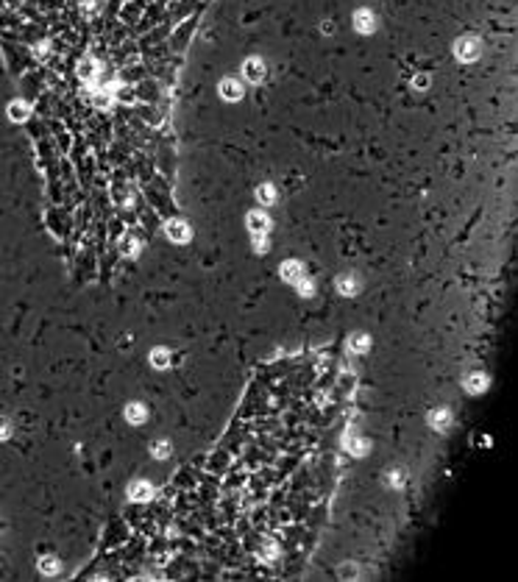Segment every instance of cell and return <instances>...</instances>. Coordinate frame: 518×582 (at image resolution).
I'll return each mask as SVG.
<instances>
[{
	"label": "cell",
	"mask_w": 518,
	"mask_h": 582,
	"mask_svg": "<svg viewBox=\"0 0 518 582\" xmlns=\"http://www.w3.org/2000/svg\"><path fill=\"white\" fill-rule=\"evenodd\" d=\"M301 265L298 262H287V265H284V268H282V276L284 279H290V282H298V279H301Z\"/></svg>",
	"instance_id": "cell-12"
},
{
	"label": "cell",
	"mask_w": 518,
	"mask_h": 582,
	"mask_svg": "<svg viewBox=\"0 0 518 582\" xmlns=\"http://www.w3.org/2000/svg\"><path fill=\"white\" fill-rule=\"evenodd\" d=\"M340 574H348V577H351V574H357V568H354V566H343Z\"/></svg>",
	"instance_id": "cell-24"
},
{
	"label": "cell",
	"mask_w": 518,
	"mask_h": 582,
	"mask_svg": "<svg viewBox=\"0 0 518 582\" xmlns=\"http://www.w3.org/2000/svg\"><path fill=\"white\" fill-rule=\"evenodd\" d=\"M168 362H170V357H168L165 348H156V351H153V365L156 368H168Z\"/></svg>",
	"instance_id": "cell-16"
},
{
	"label": "cell",
	"mask_w": 518,
	"mask_h": 582,
	"mask_svg": "<svg viewBox=\"0 0 518 582\" xmlns=\"http://www.w3.org/2000/svg\"><path fill=\"white\" fill-rule=\"evenodd\" d=\"M298 293H304V295H312V284H309L307 279H298Z\"/></svg>",
	"instance_id": "cell-21"
},
{
	"label": "cell",
	"mask_w": 518,
	"mask_h": 582,
	"mask_svg": "<svg viewBox=\"0 0 518 582\" xmlns=\"http://www.w3.org/2000/svg\"><path fill=\"white\" fill-rule=\"evenodd\" d=\"M9 432H11L9 421H3V418H0V440H3V437H9Z\"/></svg>",
	"instance_id": "cell-23"
},
{
	"label": "cell",
	"mask_w": 518,
	"mask_h": 582,
	"mask_svg": "<svg viewBox=\"0 0 518 582\" xmlns=\"http://www.w3.org/2000/svg\"><path fill=\"white\" fill-rule=\"evenodd\" d=\"M454 53H457V59H460V62H474V59H479L482 45H479V39L466 37V39H460V42L454 45Z\"/></svg>",
	"instance_id": "cell-1"
},
{
	"label": "cell",
	"mask_w": 518,
	"mask_h": 582,
	"mask_svg": "<svg viewBox=\"0 0 518 582\" xmlns=\"http://www.w3.org/2000/svg\"><path fill=\"white\" fill-rule=\"evenodd\" d=\"M145 407H142V404H128V407H126V421H131V424H142V421H145Z\"/></svg>",
	"instance_id": "cell-7"
},
{
	"label": "cell",
	"mask_w": 518,
	"mask_h": 582,
	"mask_svg": "<svg viewBox=\"0 0 518 582\" xmlns=\"http://www.w3.org/2000/svg\"><path fill=\"white\" fill-rule=\"evenodd\" d=\"M242 73H246V78L251 81V84H259V81L265 78V62H262V59H248V62L242 64Z\"/></svg>",
	"instance_id": "cell-2"
},
{
	"label": "cell",
	"mask_w": 518,
	"mask_h": 582,
	"mask_svg": "<svg viewBox=\"0 0 518 582\" xmlns=\"http://www.w3.org/2000/svg\"><path fill=\"white\" fill-rule=\"evenodd\" d=\"M337 290H340L343 295H354V293H357L354 276H340V279H337Z\"/></svg>",
	"instance_id": "cell-9"
},
{
	"label": "cell",
	"mask_w": 518,
	"mask_h": 582,
	"mask_svg": "<svg viewBox=\"0 0 518 582\" xmlns=\"http://www.w3.org/2000/svg\"><path fill=\"white\" fill-rule=\"evenodd\" d=\"M413 87H418V90H426V87H429V75H426V73H418V75L413 78Z\"/></svg>",
	"instance_id": "cell-17"
},
{
	"label": "cell",
	"mask_w": 518,
	"mask_h": 582,
	"mask_svg": "<svg viewBox=\"0 0 518 582\" xmlns=\"http://www.w3.org/2000/svg\"><path fill=\"white\" fill-rule=\"evenodd\" d=\"M368 346H371V340H368L365 335H354V337H351V343H348V348H351V351H357V354L368 351Z\"/></svg>",
	"instance_id": "cell-11"
},
{
	"label": "cell",
	"mask_w": 518,
	"mask_h": 582,
	"mask_svg": "<svg viewBox=\"0 0 518 582\" xmlns=\"http://www.w3.org/2000/svg\"><path fill=\"white\" fill-rule=\"evenodd\" d=\"M485 384H487V379L482 376V373H474V376H468L466 387L471 390V393H479V390H485Z\"/></svg>",
	"instance_id": "cell-13"
},
{
	"label": "cell",
	"mask_w": 518,
	"mask_h": 582,
	"mask_svg": "<svg viewBox=\"0 0 518 582\" xmlns=\"http://www.w3.org/2000/svg\"><path fill=\"white\" fill-rule=\"evenodd\" d=\"M220 95L226 100H240L242 98V84L237 78H223L220 81Z\"/></svg>",
	"instance_id": "cell-3"
},
{
	"label": "cell",
	"mask_w": 518,
	"mask_h": 582,
	"mask_svg": "<svg viewBox=\"0 0 518 582\" xmlns=\"http://www.w3.org/2000/svg\"><path fill=\"white\" fill-rule=\"evenodd\" d=\"M42 574H56L59 571V560H42Z\"/></svg>",
	"instance_id": "cell-18"
},
{
	"label": "cell",
	"mask_w": 518,
	"mask_h": 582,
	"mask_svg": "<svg viewBox=\"0 0 518 582\" xmlns=\"http://www.w3.org/2000/svg\"><path fill=\"white\" fill-rule=\"evenodd\" d=\"M9 115L14 117V120H25V117H28V106L25 103H11L9 106Z\"/></svg>",
	"instance_id": "cell-15"
},
{
	"label": "cell",
	"mask_w": 518,
	"mask_h": 582,
	"mask_svg": "<svg viewBox=\"0 0 518 582\" xmlns=\"http://www.w3.org/2000/svg\"><path fill=\"white\" fill-rule=\"evenodd\" d=\"M254 248H257V251H267V240H265V234H257V237H254Z\"/></svg>",
	"instance_id": "cell-19"
},
{
	"label": "cell",
	"mask_w": 518,
	"mask_h": 582,
	"mask_svg": "<svg viewBox=\"0 0 518 582\" xmlns=\"http://www.w3.org/2000/svg\"><path fill=\"white\" fill-rule=\"evenodd\" d=\"M373 22H376V20H373V14L368 9H360L354 14V25H357V31H360V34H371L373 31Z\"/></svg>",
	"instance_id": "cell-5"
},
{
	"label": "cell",
	"mask_w": 518,
	"mask_h": 582,
	"mask_svg": "<svg viewBox=\"0 0 518 582\" xmlns=\"http://www.w3.org/2000/svg\"><path fill=\"white\" fill-rule=\"evenodd\" d=\"M257 198H259V204L270 206V204H276V189L270 184H262V187H257Z\"/></svg>",
	"instance_id": "cell-8"
},
{
	"label": "cell",
	"mask_w": 518,
	"mask_h": 582,
	"mask_svg": "<svg viewBox=\"0 0 518 582\" xmlns=\"http://www.w3.org/2000/svg\"><path fill=\"white\" fill-rule=\"evenodd\" d=\"M168 237H170L173 242H187L189 240V226L181 223V220H173L168 226Z\"/></svg>",
	"instance_id": "cell-6"
},
{
	"label": "cell",
	"mask_w": 518,
	"mask_h": 582,
	"mask_svg": "<svg viewBox=\"0 0 518 582\" xmlns=\"http://www.w3.org/2000/svg\"><path fill=\"white\" fill-rule=\"evenodd\" d=\"M168 451H170V446H168L165 440H159L156 449H153V454H156V457H168Z\"/></svg>",
	"instance_id": "cell-20"
},
{
	"label": "cell",
	"mask_w": 518,
	"mask_h": 582,
	"mask_svg": "<svg viewBox=\"0 0 518 582\" xmlns=\"http://www.w3.org/2000/svg\"><path fill=\"white\" fill-rule=\"evenodd\" d=\"M351 451L354 454H365V440H351Z\"/></svg>",
	"instance_id": "cell-22"
},
{
	"label": "cell",
	"mask_w": 518,
	"mask_h": 582,
	"mask_svg": "<svg viewBox=\"0 0 518 582\" xmlns=\"http://www.w3.org/2000/svg\"><path fill=\"white\" fill-rule=\"evenodd\" d=\"M248 226H251L254 234H265V231L270 229V217H267L265 212H257V209H254L251 215H248Z\"/></svg>",
	"instance_id": "cell-4"
},
{
	"label": "cell",
	"mask_w": 518,
	"mask_h": 582,
	"mask_svg": "<svg viewBox=\"0 0 518 582\" xmlns=\"http://www.w3.org/2000/svg\"><path fill=\"white\" fill-rule=\"evenodd\" d=\"M429 421H432V426H440V429H446V426H449V412H446V409H438V412L429 415Z\"/></svg>",
	"instance_id": "cell-14"
},
{
	"label": "cell",
	"mask_w": 518,
	"mask_h": 582,
	"mask_svg": "<svg viewBox=\"0 0 518 582\" xmlns=\"http://www.w3.org/2000/svg\"><path fill=\"white\" fill-rule=\"evenodd\" d=\"M151 496V485L148 482H134L131 485V498H137V502H142V498Z\"/></svg>",
	"instance_id": "cell-10"
}]
</instances>
